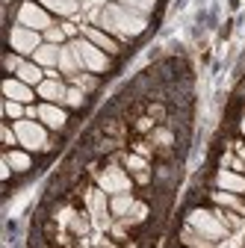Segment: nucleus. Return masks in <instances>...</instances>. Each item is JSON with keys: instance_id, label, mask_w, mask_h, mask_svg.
Wrapping results in <instances>:
<instances>
[{"instance_id": "nucleus-1", "label": "nucleus", "mask_w": 245, "mask_h": 248, "mask_svg": "<svg viewBox=\"0 0 245 248\" xmlns=\"http://www.w3.org/2000/svg\"><path fill=\"white\" fill-rule=\"evenodd\" d=\"M98 27H104L118 42H133L148 30V15H139V12H133L127 6L115 3V0H109L98 15Z\"/></svg>"}, {"instance_id": "nucleus-2", "label": "nucleus", "mask_w": 245, "mask_h": 248, "mask_svg": "<svg viewBox=\"0 0 245 248\" xmlns=\"http://www.w3.org/2000/svg\"><path fill=\"white\" fill-rule=\"evenodd\" d=\"M183 222H186L189 228H195L201 236L213 239L216 245L233 239V231L222 222V216L216 213V207H213V204H195V207H189L186 213H183Z\"/></svg>"}, {"instance_id": "nucleus-3", "label": "nucleus", "mask_w": 245, "mask_h": 248, "mask_svg": "<svg viewBox=\"0 0 245 248\" xmlns=\"http://www.w3.org/2000/svg\"><path fill=\"white\" fill-rule=\"evenodd\" d=\"M12 124H15V133H18V148H24L30 154H50L59 145V139H53L56 133H50L39 118H21Z\"/></svg>"}, {"instance_id": "nucleus-4", "label": "nucleus", "mask_w": 245, "mask_h": 248, "mask_svg": "<svg viewBox=\"0 0 245 248\" xmlns=\"http://www.w3.org/2000/svg\"><path fill=\"white\" fill-rule=\"evenodd\" d=\"M95 186H101V189L107 195H121V192H136V183L130 177V171L115 163V160H104L101 171L95 174Z\"/></svg>"}, {"instance_id": "nucleus-5", "label": "nucleus", "mask_w": 245, "mask_h": 248, "mask_svg": "<svg viewBox=\"0 0 245 248\" xmlns=\"http://www.w3.org/2000/svg\"><path fill=\"white\" fill-rule=\"evenodd\" d=\"M12 21L21 24V27H27V30H36V33H45V30H50L56 24L53 15L39 3V0H21V3L15 6Z\"/></svg>"}, {"instance_id": "nucleus-6", "label": "nucleus", "mask_w": 245, "mask_h": 248, "mask_svg": "<svg viewBox=\"0 0 245 248\" xmlns=\"http://www.w3.org/2000/svg\"><path fill=\"white\" fill-rule=\"evenodd\" d=\"M6 45H9V50H12V53L33 59V53L45 45V36H42V33H36V30H27V27H21V24H15V21H12V24H9Z\"/></svg>"}, {"instance_id": "nucleus-7", "label": "nucleus", "mask_w": 245, "mask_h": 248, "mask_svg": "<svg viewBox=\"0 0 245 248\" xmlns=\"http://www.w3.org/2000/svg\"><path fill=\"white\" fill-rule=\"evenodd\" d=\"M74 47H77V53H80V59H83V68H86V71L98 74V77H104V74L112 71V56L104 53L98 45H92L89 39H83V36L74 39Z\"/></svg>"}, {"instance_id": "nucleus-8", "label": "nucleus", "mask_w": 245, "mask_h": 248, "mask_svg": "<svg viewBox=\"0 0 245 248\" xmlns=\"http://www.w3.org/2000/svg\"><path fill=\"white\" fill-rule=\"evenodd\" d=\"M36 118L45 124V127L50 133H65L68 130V124H71V109H65L62 104H36Z\"/></svg>"}, {"instance_id": "nucleus-9", "label": "nucleus", "mask_w": 245, "mask_h": 248, "mask_svg": "<svg viewBox=\"0 0 245 248\" xmlns=\"http://www.w3.org/2000/svg\"><path fill=\"white\" fill-rule=\"evenodd\" d=\"M80 36H83V39H89L92 45H98V47H101L104 53H109L112 59H115V56H121V50H124V42H118L115 36H109L107 30H104V27H98V24H83V27H80Z\"/></svg>"}, {"instance_id": "nucleus-10", "label": "nucleus", "mask_w": 245, "mask_h": 248, "mask_svg": "<svg viewBox=\"0 0 245 248\" xmlns=\"http://www.w3.org/2000/svg\"><path fill=\"white\" fill-rule=\"evenodd\" d=\"M210 186H213V189H225V192L245 195V174L230 171V169H216L213 177H210Z\"/></svg>"}, {"instance_id": "nucleus-11", "label": "nucleus", "mask_w": 245, "mask_h": 248, "mask_svg": "<svg viewBox=\"0 0 245 248\" xmlns=\"http://www.w3.org/2000/svg\"><path fill=\"white\" fill-rule=\"evenodd\" d=\"M36 95L39 101L45 104H65V95H68V80H53V77H45L39 86H36Z\"/></svg>"}, {"instance_id": "nucleus-12", "label": "nucleus", "mask_w": 245, "mask_h": 248, "mask_svg": "<svg viewBox=\"0 0 245 248\" xmlns=\"http://www.w3.org/2000/svg\"><path fill=\"white\" fill-rule=\"evenodd\" d=\"M204 198H207V204H213V207L233 210V213H242V216H245V195H236V192H225V189H213V186H207Z\"/></svg>"}, {"instance_id": "nucleus-13", "label": "nucleus", "mask_w": 245, "mask_h": 248, "mask_svg": "<svg viewBox=\"0 0 245 248\" xmlns=\"http://www.w3.org/2000/svg\"><path fill=\"white\" fill-rule=\"evenodd\" d=\"M3 98L6 101H18V104H36V89L33 86H27L24 80H18V77H6L3 80Z\"/></svg>"}, {"instance_id": "nucleus-14", "label": "nucleus", "mask_w": 245, "mask_h": 248, "mask_svg": "<svg viewBox=\"0 0 245 248\" xmlns=\"http://www.w3.org/2000/svg\"><path fill=\"white\" fill-rule=\"evenodd\" d=\"M80 71H86V68H83V59H80L74 42L62 45V53H59V74H62L65 80H71V77H77Z\"/></svg>"}, {"instance_id": "nucleus-15", "label": "nucleus", "mask_w": 245, "mask_h": 248, "mask_svg": "<svg viewBox=\"0 0 245 248\" xmlns=\"http://www.w3.org/2000/svg\"><path fill=\"white\" fill-rule=\"evenodd\" d=\"M3 160L12 166L15 174H30L36 169V154H30L24 148H12V151H3Z\"/></svg>"}, {"instance_id": "nucleus-16", "label": "nucleus", "mask_w": 245, "mask_h": 248, "mask_svg": "<svg viewBox=\"0 0 245 248\" xmlns=\"http://www.w3.org/2000/svg\"><path fill=\"white\" fill-rule=\"evenodd\" d=\"M39 3L50 12V15H56V18H80V12H83V3L80 0H39Z\"/></svg>"}, {"instance_id": "nucleus-17", "label": "nucleus", "mask_w": 245, "mask_h": 248, "mask_svg": "<svg viewBox=\"0 0 245 248\" xmlns=\"http://www.w3.org/2000/svg\"><path fill=\"white\" fill-rule=\"evenodd\" d=\"M177 245H183V248H219L213 239H207V236H201L195 228H189L186 222H180V228H177Z\"/></svg>"}, {"instance_id": "nucleus-18", "label": "nucleus", "mask_w": 245, "mask_h": 248, "mask_svg": "<svg viewBox=\"0 0 245 248\" xmlns=\"http://www.w3.org/2000/svg\"><path fill=\"white\" fill-rule=\"evenodd\" d=\"M139 198V189L136 192H121V195H109V213H112V219H124V216L133 210Z\"/></svg>"}, {"instance_id": "nucleus-19", "label": "nucleus", "mask_w": 245, "mask_h": 248, "mask_svg": "<svg viewBox=\"0 0 245 248\" xmlns=\"http://www.w3.org/2000/svg\"><path fill=\"white\" fill-rule=\"evenodd\" d=\"M15 77L24 80L27 86H33V89H36V86L45 80V68L39 65V62H33V59H24V62H21V68L15 71Z\"/></svg>"}, {"instance_id": "nucleus-20", "label": "nucleus", "mask_w": 245, "mask_h": 248, "mask_svg": "<svg viewBox=\"0 0 245 248\" xmlns=\"http://www.w3.org/2000/svg\"><path fill=\"white\" fill-rule=\"evenodd\" d=\"M59 53H62V47H59V45L45 42V45L33 53V62H39L45 71H47V68H59Z\"/></svg>"}, {"instance_id": "nucleus-21", "label": "nucleus", "mask_w": 245, "mask_h": 248, "mask_svg": "<svg viewBox=\"0 0 245 248\" xmlns=\"http://www.w3.org/2000/svg\"><path fill=\"white\" fill-rule=\"evenodd\" d=\"M62 107L71 109V112H80V109L89 107V95H86L80 86H71V83H68V95H65V104H62Z\"/></svg>"}, {"instance_id": "nucleus-22", "label": "nucleus", "mask_w": 245, "mask_h": 248, "mask_svg": "<svg viewBox=\"0 0 245 248\" xmlns=\"http://www.w3.org/2000/svg\"><path fill=\"white\" fill-rule=\"evenodd\" d=\"M127 151H133V154H139V157H148V160H154V163H157V148L151 145L148 136H130Z\"/></svg>"}, {"instance_id": "nucleus-23", "label": "nucleus", "mask_w": 245, "mask_h": 248, "mask_svg": "<svg viewBox=\"0 0 245 248\" xmlns=\"http://www.w3.org/2000/svg\"><path fill=\"white\" fill-rule=\"evenodd\" d=\"M68 83H71V86H80L89 98L101 89V77H98V74H92V71H80V74H77V77H71Z\"/></svg>"}, {"instance_id": "nucleus-24", "label": "nucleus", "mask_w": 245, "mask_h": 248, "mask_svg": "<svg viewBox=\"0 0 245 248\" xmlns=\"http://www.w3.org/2000/svg\"><path fill=\"white\" fill-rule=\"evenodd\" d=\"M115 3H121V6H127V9H133V12H139V15H154L157 12V6H160V0H115Z\"/></svg>"}, {"instance_id": "nucleus-25", "label": "nucleus", "mask_w": 245, "mask_h": 248, "mask_svg": "<svg viewBox=\"0 0 245 248\" xmlns=\"http://www.w3.org/2000/svg\"><path fill=\"white\" fill-rule=\"evenodd\" d=\"M157 127V121L151 118L148 112H142V115H136L133 121H130V130H133V136H148L151 130Z\"/></svg>"}, {"instance_id": "nucleus-26", "label": "nucleus", "mask_w": 245, "mask_h": 248, "mask_svg": "<svg viewBox=\"0 0 245 248\" xmlns=\"http://www.w3.org/2000/svg\"><path fill=\"white\" fill-rule=\"evenodd\" d=\"M42 36H45V42H50V45H59V47H62V45H68V42H71V39L65 36V30H62V24H59V21H56V24H53L50 30H45Z\"/></svg>"}, {"instance_id": "nucleus-27", "label": "nucleus", "mask_w": 245, "mask_h": 248, "mask_svg": "<svg viewBox=\"0 0 245 248\" xmlns=\"http://www.w3.org/2000/svg\"><path fill=\"white\" fill-rule=\"evenodd\" d=\"M3 118H6V121H21V118H27V104L6 101V104H3Z\"/></svg>"}, {"instance_id": "nucleus-28", "label": "nucleus", "mask_w": 245, "mask_h": 248, "mask_svg": "<svg viewBox=\"0 0 245 248\" xmlns=\"http://www.w3.org/2000/svg\"><path fill=\"white\" fill-rule=\"evenodd\" d=\"M27 56H18V53H6V59H3V68H6V77H15V71L21 68V62H24Z\"/></svg>"}, {"instance_id": "nucleus-29", "label": "nucleus", "mask_w": 245, "mask_h": 248, "mask_svg": "<svg viewBox=\"0 0 245 248\" xmlns=\"http://www.w3.org/2000/svg\"><path fill=\"white\" fill-rule=\"evenodd\" d=\"M121 248H148V239L139 233V236H133V239H127L124 245H121Z\"/></svg>"}, {"instance_id": "nucleus-30", "label": "nucleus", "mask_w": 245, "mask_h": 248, "mask_svg": "<svg viewBox=\"0 0 245 248\" xmlns=\"http://www.w3.org/2000/svg\"><path fill=\"white\" fill-rule=\"evenodd\" d=\"M236 133H239V136L245 139V109H242V115L236 118Z\"/></svg>"}, {"instance_id": "nucleus-31", "label": "nucleus", "mask_w": 245, "mask_h": 248, "mask_svg": "<svg viewBox=\"0 0 245 248\" xmlns=\"http://www.w3.org/2000/svg\"><path fill=\"white\" fill-rule=\"evenodd\" d=\"M95 248H104V245H95Z\"/></svg>"}, {"instance_id": "nucleus-32", "label": "nucleus", "mask_w": 245, "mask_h": 248, "mask_svg": "<svg viewBox=\"0 0 245 248\" xmlns=\"http://www.w3.org/2000/svg\"><path fill=\"white\" fill-rule=\"evenodd\" d=\"M174 248H183V245H174Z\"/></svg>"}, {"instance_id": "nucleus-33", "label": "nucleus", "mask_w": 245, "mask_h": 248, "mask_svg": "<svg viewBox=\"0 0 245 248\" xmlns=\"http://www.w3.org/2000/svg\"><path fill=\"white\" fill-rule=\"evenodd\" d=\"M242 248H245V239H242Z\"/></svg>"}]
</instances>
